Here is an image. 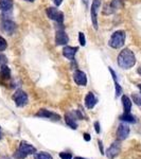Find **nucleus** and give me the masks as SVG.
<instances>
[{
	"label": "nucleus",
	"instance_id": "nucleus-10",
	"mask_svg": "<svg viewBox=\"0 0 141 159\" xmlns=\"http://www.w3.org/2000/svg\"><path fill=\"white\" fill-rule=\"evenodd\" d=\"M121 151V147H120V143L118 141H115L114 143L108 148V150L106 151V156L109 159H114L116 156H118V154Z\"/></svg>",
	"mask_w": 141,
	"mask_h": 159
},
{
	"label": "nucleus",
	"instance_id": "nucleus-14",
	"mask_svg": "<svg viewBox=\"0 0 141 159\" xmlns=\"http://www.w3.org/2000/svg\"><path fill=\"white\" fill-rule=\"evenodd\" d=\"M97 103H98V99L96 98V96H94L92 92H88L85 97V105H86L87 108L92 109L94 106H96Z\"/></svg>",
	"mask_w": 141,
	"mask_h": 159
},
{
	"label": "nucleus",
	"instance_id": "nucleus-22",
	"mask_svg": "<svg viewBox=\"0 0 141 159\" xmlns=\"http://www.w3.org/2000/svg\"><path fill=\"white\" fill-rule=\"evenodd\" d=\"M111 6L114 10L121 9V7H123V0H112Z\"/></svg>",
	"mask_w": 141,
	"mask_h": 159
},
{
	"label": "nucleus",
	"instance_id": "nucleus-35",
	"mask_svg": "<svg viewBox=\"0 0 141 159\" xmlns=\"http://www.w3.org/2000/svg\"><path fill=\"white\" fill-rule=\"evenodd\" d=\"M138 87H139V89H140V93H141V84H139V85H138Z\"/></svg>",
	"mask_w": 141,
	"mask_h": 159
},
{
	"label": "nucleus",
	"instance_id": "nucleus-23",
	"mask_svg": "<svg viewBox=\"0 0 141 159\" xmlns=\"http://www.w3.org/2000/svg\"><path fill=\"white\" fill-rule=\"evenodd\" d=\"M7 48V40L4 39L2 36H0V52H1V51H4Z\"/></svg>",
	"mask_w": 141,
	"mask_h": 159
},
{
	"label": "nucleus",
	"instance_id": "nucleus-1",
	"mask_svg": "<svg viewBox=\"0 0 141 159\" xmlns=\"http://www.w3.org/2000/svg\"><path fill=\"white\" fill-rule=\"evenodd\" d=\"M136 64V56L132 50L123 49L118 55V65L122 69H130Z\"/></svg>",
	"mask_w": 141,
	"mask_h": 159
},
{
	"label": "nucleus",
	"instance_id": "nucleus-28",
	"mask_svg": "<svg viewBox=\"0 0 141 159\" xmlns=\"http://www.w3.org/2000/svg\"><path fill=\"white\" fill-rule=\"evenodd\" d=\"M60 157L61 159H72V156H71L70 153H65V152L61 153L60 154Z\"/></svg>",
	"mask_w": 141,
	"mask_h": 159
},
{
	"label": "nucleus",
	"instance_id": "nucleus-25",
	"mask_svg": "<svg viewBox=\"0 0 141 159\" xmlns=\"http://www.w3.org/2000/svg\"><path fill=\"white\" fill-rule=\"evenodd\" d=\"M79 42H80V45L83 46V47L86 45V38H85L84 33H82V32L79 33Z\"/></svg>",
	"mask_w": 141,
	"mask_h": 159
},
{
	"label": "nucleus",
	"instance_id": "nucleus-3",
	"mask_svg": "<svg viewBox=\"0 0 141 159\" xmlns=\"http://www.w3.org/2000/svg\"><path fill=\"white\" fill-rule=\"evenodd\" d=\"M102 0H92L91 9H90V15H91V22L92 25L96 30H98V12L101 7Z\"/></svg>",
	"mask_w": 141,
	"mask_h": 159
},
{
	"label": "nucleus",
	"instance_id": "nucleus-30",
	"mask_svg": "<svg viewBox=\"0 0 141 159\" xmlns=\"http://www.w3.org/2000/svg\"><path fill=\"white\" fill-rule=\"evenodd\" d=\"M53 2H54V4L56 7H60L61 4V2H63V0H52Z\"/></svg>",
	"mask_w": 141,
	"mask_h": 159
},
{
	"label": "nucleus",
	"instance_id": "nucleus-32",
	"mask_svg": "<svg viewBox=\"0 0 141 159\" xmlns=\"http://www.w3.org/2000/svg\"><path fill=\"white\" fill-rule=\"evenodd\" d=\"M98 142H99V147H100V151H101V153L102 154H103L104 152H103V145H102V142H101V141H98Z\"/></svg>",
	"mask_w": 141,
	"mask_h": 159
},
{
	"label": "nucleus",
	"instance_id": "nucleus-27",
	"mask_svg": "<svg viewBox=\"0 0 141 159\" xmlns=\"http://www.w3.org/2000/svg\"><path fill=\"white\" fill-rule=\"evenodd\" d=\"M7 56L4 54H2V53H0V66L2 65H7Z\"/></svg>",
	"mask_w": 141,
	"mask_h": 159
},
{
	"label": "nucleus",
	"instance_id": "nucleus-37",
	"mask_svg": "<svg viewBox=\"0 0 141 159\" xmlns=\"http://www.w3.org/2000/svg\"><path fill=\"white\" fill-rule=\"evenodd\" d=\"M0 138H1V127H0Z\"/></svg>",
	"mask_w": 141,
	"mask_h": 159
},
{
	"label": "nucleus",
	"instance_id": "nucleus-7",
	"mask_svg": "<svg viewBox=\"0 0 141 159\" xmlns=\"http://www.w3.org/2000/svg\"><path fill=\"white\" fill-rule=\"evenodd\" d=\"M1 30L9 35H12L16 30V24L10 19H3L1 22Z\"/></svg>",
	"mask_w": 141,
	"mask_h": 159
},
{
	"label": "nucleus",
	"instance_id": "nucleus-33",
	"mask_svg": "<svg viewBox=\"0 0 141 159\" xmlns=\"http://www.w3.org/2000/svg\"><path fill=\"white\" fill-rule=\"evenodd\" d=\"M137 71H138V74H140V75H141V67H140V68H138V70H137Z\"/></svg>",
	"mask_w": 141,
	"mask_h": 159
},
{
	"label": "nucleus",
	"instance_id": "nucleus-12",
	"mask_svg": "<svg viewBox=\"0 0 141 159\" xmlns=\"http://www.w3.org/2000/svg\"><path fill=\"white\" fill-rule=\"evenodd\" d=\"M78 47H71V46H65L63 49V55L65 56L67 60L73 61L74 56H75L76 52H78Z\"/></svg>",
	"mask_w": 141,
	"mask_h": 159
},
{
	"label": "nucleus",
	"instance_id": "nucleus-34",
	"mask_svg": "<svg viewBox=\"0 0 141 159\" xmlns=\"http://www.w3.org/2000/svg\"><path fill=\"white\" fill-rule=\"evenodd\" d=\"M73 159H85V158H82V157H74Z\"/></svg>",
	"mask_w": 141,
	"mask_h": 159
},
{
	"label": "nucleus",
	"instance_id": "nucleus-20",
	"mask_svg": "<svg viewBox=\"0 0 141 159\" xmlns=\"http://www.w3.org/2000/svg\"><path fill=\"white\" fill-rule=\"evenodd\" d=\"M120 120L124 122H129V123H136V118L133 116L130 112H124L122 116H120Z\"/></svg>",
	"mask_w": 141,
	"mask_h": 159
},
{
	"label": "nucleus",
	"instance_id": "nucleus-4",
	"mask_svg": "<svg viewBox=\"0 0 141 159\" xmlns=\"http://www.w3.org/2000/svg\"><path fill=\"white\" fill-rule=\"evenodd\" d=\"M46 13H47V16L49 17L50 19H52L57 22V25H63V22H64V13L63 12L58 11L56 7H50L46 10Z\"/></svg>",
	"mask_w": 141,
	"mask_h": 159
},
{
	"label": "nucleus",
	"instance_id": "nucleus-29",
	"mask_svg": "<svg viewBox=\"0 0 141 159\" xmlns=\"http://www.w3.org/2000/svg\"><path fill=\"white\" fill-rule=\"evenodd\" d=\"M94 129H96V133L97 134H100V124H99V122L97 121V122H94Z\"/></svg>",
	"mask_w": 141,
	"mask_h": 159
},
{
	"label": "nucleus",
	"instance_id": "nucleus-9",
	"mask_svg": "<svg viewBox=\"0 0 141 159\" xmlns=\"http://www.w3.org/2000/svg\"><path fill=\"white\" fill-rule=\"evenodd\" d=\"M73 80L79 86H86L87 84V76L85 72L81 70H75L73 73Z\"/></svg>",
	"mask_w": 141,
	"mask_h": 159
},
{
	"label": "nucleus",
	"instance_id": "nucleus-21",
	"mask_svg": "<svg viewBox=\"0 0 141 159\" xmlns=\"http://www.w3.org/2000/svg\"><path fill=\"white\" fill-rule=\"evenodd\" d=\"M34 159H52V156L46 152H42V153L35 154Z\"/></svg>",
	"mask_w": 141,
	"mask_h": 159
},
{
	"label": "nucleus",
	"instance_id": "nucleus-16",
	"mask_svg": "<svg viewBox=\"0 0 141 159\" xmlns=\"http://www.w3.org/2000/svg\"><path fill=\"white\" fill-rule=\"evenodd\" d=\"M108 70H109V72L111 73L112 79H114V82H115V87H116V98H118V97H119V96H121V93H122V88H121V86L119 85V83H118V81H117V75H116V72H115V71L112 70L111 67H108Z\"/></svg>",
	"mask_w": 141,
	"mask_h": 159
},
{
	"label": "nucleus",
	"instance_id": "nucleus-8",
	"mask_svg": "<svg viewBox=\"0 0 141 159\" xmlns=\"http://www.w3.org/2000/svg\"><path fill=\"white\" fill-rule=\"evenodd\" d=\"M130 135V127L125 123H121V124L118 126L117 129V138L118 140H124L127 138V136Z\"/></svg>",
	"mask_w": 141,
	"mask_h": 159
},
{
	"label": "nucleus",
	"instance_id": "nucleus-6",
	"mask_svg": "<svg viewBox=\"0 0 141 159\" xmlns=\"http://www.w3.org/2000/svg\"><path fill=\"white\" fill-rule=\"evenodd\" d=\"M69 42V37L66 34V32L64 31V28L56 30V34H55V43L57 46H64L67 45V43Z\"/></svg>",
	"mask_w": 141,
	"mask_h": 159
},
{
	"label": "nucleus",
	"instance_id": "nucleus-13",
	"mask_svg": "<svg viewBox=\"0 0 141 159\" xmlns=\"http://www.w3.org/2000/svg\"><path fill=\"white\" fill-rule=\"evenodd\" d=\"M78 116H76V112H68L65 115V121L67 123V125L69 127H71L72 129H78V124H76L75 120Z\"/></svg>",
	"mask_w": 141,
	"mask_h": 159
},
{
	"label": "nucleus",
	"instance_id": "nucleus-2",
	"mask_svg": "<svg viewBox=\"0 0 141 159\" xmlns=\"http://www.w3.org/2000/svg\"><path fill=\"white\" fill-rule=\"evenodd\" d=\"M125 38H126V34H125L124 31H116L115 33H112V35L111 36L108 45L114 49H119V48L123 47V45L125 43Z\"/></svg>",
	"mask_w": 141,
	"mask_h": 159
},
{
	"label": "nucleus",
	"instance_id": "nucleus-15",
	"mask_svg": "<svg viewBox=\"0 0 141 159\" xmlns=\"http://www.w3.org/2000/svg\"><path fill=\"white\" fill-rule=\"evenodd\" d=\"M18 150H19V151H21L22 153H25V155H32V154H35V153H36V148L33 147V145L29 144V143L24 142V141H22V142L20 143Z\"/></svg>",
	"mask_w": 141,
	"mask_h": 159
},
{
	"label": "nucleus",
	"instance_id": "nucleus-11",
	"mask_svg": "<svg viewBox=\"0 0 141 159\" xmlns=\"http://www.w3.org/2000/svg\"><path fill=\"white\" fill-rule=\"evenodd\" d=\"M36 116L39 117V118H47V119H51V120H53V121H58V120L61 119L60 115L55 114V112H51L47 109H39L38 110V112L36 114Z\"/></svg>",
	"mask_w": 141,
	"mask_h": 159
},
{
	"label": "nucleus",
	"instance_id": "nucleus-36",
	"mask_svg": "<svg viewBox=\"0 0 141 159\" xmlns=\"http://www.w3.org/2000/svg\"><path fill=\"white\" fill-rule=\"evenodd\" d=\"M25 1H29V2H33L34 0H25Z\"/></svg>",
	"mask_w": 141,
	"mask_h": 159
},
{
	"label": "nucleus",
	"instance_id": "nucleus-17",
	"mask_svg": "<svg viewBox=\"0 0 141 159\" xmlns=\"http://www.w3.org/2000/svg\"><path fill=\"white\" fill-rule=\"evenodd\" d=\"M13 7V0H0V10L2 12H7Z\"/></svg>",
	"mask_w": 141,
	"mask_h": 159
},
{
	"label": "nucleus",
	"instance_id": "nucleus-31",
	"mask_svg": "<svg viewBox=\"0 0 141 159\" xmlns=\"http://www.w3.org/2000/svg\"><path fill=\"white\" fill-rule=\"evenodd\" d=\"M83 137H84V139H85L86 141H90V135H89V134H84Z\"/></svg>",
	"mask_w": 141,
	"mask_h": 159
},
{
	"label": "nucleus",
	"instance_id": "nucleus-18",
	"mask_svg": "<svg viewBox=\"0 0 141 159\" xmlns=\"http://www.w3.org/2000/svg\"><path fill=\"white\" fill-rule=\"evenodd\" d=\"M122 104L124 112H130V108H132V101L127 96H122Z\"/></svg>",
	"mask_w": 141,
	"mask_h": 159
},
{
	"label": "nucleus",
	"instance_id": "nucleus-19",
	"mask_svg": "<svg viewBox=\"0 0 141 159\" xmlns=\"http://www.w3.org/2000/svg\"><path fill=\"white\" fill-rule=\"evenodd\" d=\"M0 76L4 80H9L11 78V70L7 65H2L0 68Z\"/></svg>",
	"mask_w": 141,
	"mask_h": 159
},
{
	"label": "nucleus",
	"instance_id": "nucleus-26",
	"mask_svg": "<svg viewBox=\"0 0 141 159\" xmlns=\"http://www.w3.org/2000/svg\"><path fill=\"white\" fill-rule=\"evenodd\" d=\"M132 99L137 105H141V96H138V94H136V93H133Z\"/></svg>",
	"mask_w": 141,
	"mask_h": 159
},
{
	"label": "nucleus",
	"instance_id": "nucleus-24",
	"mask_svg": "<svg viewBox=\"0 0 141 159\" xmlns=\"http://www.w3.org/2000/svg\"><path fill=\"white\" fill-rule=\"evenodd\" d=\"M27 156L28 155H25V153H22L21 151H16L14 154V158H16V159H25V158H27Z\"/></svg>",
	"mask_w": 141,
	"mask_h": 159
},
{
	"label": "nucleus",
	"instance_id": "nucleus-5",
	"mask_svg": "<svg viewBox=\"0 0 141 159\" xmlns=\"http://www.w3.org/2000/svg\"><path fill=\"white\" fill-rule=\"evenodd\" d=\"M13 100H14L15 104L18 107H24L28 104V96L24 90H16L15 93L13 94Z\"/></svg>",
	"mask_w": 141,
	"mask_h": 159
}]
</instances>
